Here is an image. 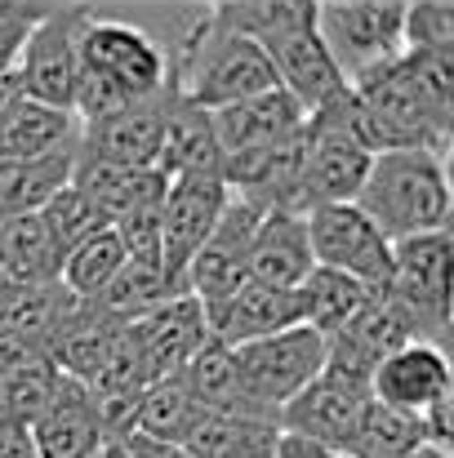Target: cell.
<instances>
[{
    "instance_id": "cell-1",
    "label": "cell",
    "mask_w": 454,
    "mask_h": 458,
    "mask_svg": "<svg viewBox=\"0 0 454 458\" xmlns=\"http://www.w3.org/2000/svg\"><path fill=\"white\" fill-rule=\"evenodd\" d=\"M76 54H81V72H76L72 112L81 121H99V116L121 112L130 103L174 94L165 45L139 22L90 13L81 27Z\"/></svg>"
},
{
    "instance_id": "cell-2",
    "label": "cell",
    "mask_w": 454,
    "mask_h": 458,
    "mask_svg": "<svg viewBox=\"0 0 454 458\" xmlns=\"http://www.w3.org/2000/svg\"><path fill=\"white\" fill-rule=\"evenodd\" d=\"M392 245L450 227V165L433 152H374L352 200Z\"/></svg>"
},
{
    "instance_id": "cell-3",
    "label": "cell",
    "mask_w": 454,
    "mask_h": 458,
    "mask_svg": "<svg viewBox=\"0 0 454 458\" xmlns=\"http://www.w3.org/2000/svg\"><path fill=\"white\" fill-rule=\"evenodd\" d=\"M352 94V121L356 134L370 152H433L450 156L454 125L437 121L433 107L424 103V94L415 89V76L406 67V58H397L392 67L347 85Z\"/></svg>"
},
{
    "instance_id": "cell-4",
    "label": "cell",
    "mask_w": 454,
    "mask_h": 458,
    "mask_svg": "<svg viewBox=\"0 0 454 458\" xmlns=\"http://www.w3.org/2000/svg\"><path fill=\"white\" fill-rule=\"evenodd\" d=\"M401 18L406 0H316V40L338 67L343 85H356L406 54Z\"/></svg>"
},
{
    "instance_id": "cell-5",
    "label": "cell",
    "mask_w": 454,
    "mask_h": 458,
    "mask_svg": "<svg viewBox=\"0 0 454 458\" xmlns=\"http://www.w3.org/2000/svg\"><path fill=\"white\" fill-rule=\"evenodd\" d=\"M303 214L316 205H352L374 152L356 134L347 89L303 121Z\"/></svg>"
},
{
    "instance_id": "cell-6",
    "label": "cell",
    "mask_w": 454,
    "mask_h": 458,
    "mask_svg": "<svg viewBox=\"0 0 454 458\" xmlns=\"http://www.w3.org/2000/svg\"><path fill=\"white\" fill-rule=\"evenodd\" d=\"M232 360L245 401L281 423V410L325 369V338L312 325H295L272 338L232 347Z\"/></svg>"
},
{
    "instance_id": "cell-7",
    "label": "cell",
    "mask_w": 454,
    "mask_h": 458,
    "mask_svg": "<svg viewBox=\"0 0 454 458\" xmlns=\"http://www.w3.org/2000/svg\"><path fill=\"white\" fill-rule=\"evenodd\" d=\"M406 311L419 343L446 347L450 334V227L392 245V281L383 285Z\"/></svg>"
},
{
    "instance_id": "cell-8",
    "label": "cell",
    "mask_w": 454,
    "mask_h": 458,
    "mask_svg": "<svg viewBox=\"0 0 454 458\" xmlns=\"http://www.w3.org/2000/svg\"><path fill=\"white\" fill-rule=\"evenodd\" d=\"M90 9L85 4H45L31 36L22 40L9 76L18 85V98L45 103V107H67L76 94V72H81V27Z\"/></svg>"
},
{
    "instance_id": "cell-9",
    "label": "cell",
    "mask_w": 454,
    "mask_h": 458,
    "mask_svg": "<svg viewBox=\"0 0 454 458\" xmlns=\"http://www.w3.org/2000/svg\"><path fill=\"white\" fill-rule=\"evenodd\" d=\"M263 214H268V205H259L254 196L227 191V205H223L214 232L201 241V250L192 254V263L183 272V294H192L205 311H214L241 285H250V241H254Z\"/></svg>"
},
{
    "instance_id": "cell-10",
    "label": "cell",
    "mask_w": 454,
    "mask_h": 458,
    "mask_svg": "<svg viewBox=\"0 0 454 458\" xmlns=\"http://www.w3.org/2000/svg\"><path fill=\"white\" fill-rule=\"evenodd\" d=\"M307 245L316 267L343 272L370 290H383L392 281V241L356 205L307 209Z\"/></svg>"
},
{
    "instance_id": "cell-11",
    "label": "cell",
    "mask_w": 454,
    "mask_h": 458,
    "mask_svg": "<svg viewBox=\"0 0 454 458\" xmlns=\"http://www.w3.org/2000/svg\"><path fill=\"white\" fill-rule=\"evenodd\" d=\"M370 405V383H356L347 374L321 369L299 396L281 410V432L299 437L325 454H347L361 428V414Z\"/></svg>"
},
{
    "instance_id": "cell-12",
    "label": "cell",
    "mask_w": 454,
    "mask_h": 458,
    "mask_svg": "<svg viewBox=\"0 0 454 458\" xmlns=\"http://www.w3.org/2000/svg\"><path fill=\"white\" fill-rule=\"evenodd\" d=\"M223 205H227V182L218 174L165 178V196H160V267L174 281V290H183V272H187L192 254L201 250V241L214 232Z\"/></svg>"
},
{
    "instance_id": "cell-13",
    "label": "cell",
    "mask_w": 454,
    "mask_h": 458,
    "mask_svg": "<svg viewBox=\"0 0 454 458\" xmlns=\"http://www.w3.org/2000/svg\"><path fill=\"white\" fill-rule=\"evenodd\" d=\"M125 334H130L148 378L160 383V378H174L210 343V320H205V307L192 294H174L160 307H151L148 316H139L134 325H125Z\"/></svg>"
},
{
    "instance_id": "cell-14",
    "label": "cell",
    "mask_w": 454,
    "mask_h": 458,
    "mask_svg": "<svg viewBox=\"0 0 454 458\" xmlns=\"http://www.w3.org/2000/svg\"><path fill=\"white\" fill-rule=\"evenodd\" d=\"M174 94H160L148 103H130L121 112H107L99 121H81V148L76 152L130 165V169H156L165 148V121H169Z\"/></svg>"
},
{
    "instance_id": "cell-15",
    "label": "cell",
    "mask_w": 454,
    "mask_h": 458,
    "mask_svg": "<svg viewBox=\"0 0 454 458\" xmlns=\"http://www.w3.org/2000/svg\"><path fill=\"white\" fill-rule=\"evenodd\" d=\"M303 107L286 94V89H268L259 98H245V103H232V107H218L210 112V130H214V143L223 165L241 160V156H259L281 148L286 139H295L303 130Z\"/></svg>"
},
{
    "instance_id": "cell-16",
    "label": "cell",
    "mask_w": 454,
    "mask_h": 458,
    "mask_svg": "<svg viewBox=\"0 0 454 458\" xmlns=\"http://www.w3.org/2000/svg\"><path fill=\"white\" fill-rule=\"evenodd\" d=\"M370 396L392 405V410H406V414L424 419L437 401L454 396L446 347H437V343H406L401 352L379 360V369L370 374Z\"/></svg>"
},
{
    "instance_id": "cell-17",
    "label": "cell",
    "mask_w": 454,
    "mask_h": 458,
    "mask_svg": "<svg viewBox=\"0 0 454 458\" xmlns=\"http://www.w3.org/2000/svg\"><path fill=\"white\" fill-rule=\"evenodd\" d=\"M27 437L36 445V458H94L107 441L90 392L72 378H58L49 405L31 419Z\"/></svg>"
},
{
    "instance_id": "cell-18",
    "label": "cell",
    "mask_w": 454,
    "mask_h": 458,
    "mask_svg": "<svg viewBox=\"0 0 454 458\" xmlns=\"http://www.w3.org/2000/svg\"><path fill=\"white\" fill-rule=\"evenodd\" d=\"M312 267L316 263H312V245H307V214L268 209L250 241V285L299 290Z\"/></svg>"
},
{
    "instance_id": "cell-19",
    "label": "cell",
    "mask_w": 454,
    "mask_h": 458,
    "mask_svg": "<svg viewBox=\"0 0 454 458\" xmlns=\"http://www.w3.org/2000/svg\"><path fill=\"white\" fill-rule=\"evenodd\" d=\"M210 320V338L223 347H241V343H259L272 338L281 329L303 325L299 290H268V285H241L227 303L205 311Z\"/></svg>"
},
{
    "instance_id": "cell-20",
    "label": "cell",
    "mask_w": 454,
    "mask_h": 458,
    "mask_svg": "<svg viewBox=\"0 0 454 458\" xmlns=\"http://www.w3.org/2000/svg\"><path fill=\"white\" fill-rule=\"evenodd\" d=\"M76 148H81V116L67 107L13 98L0 112V160H45Z\"/></svg>"
},
{
    "instance_id": "cell-21",
    "label": "cell",
    "mask_w": 454,
    "mask_h": 458,
    "mask_svg": "<svg viewBox=\"0 0 454 458\" xmlns=\"http://www.w3.org/2000/svg\"><path fill=\"white\" fill-rule=\"evenodd\" d=\"M67 182L81 187L107 214V223H116L121 214H134V209H151L165 196L160 169H130V165H112V160H99V156L85 152H76Z\"/></svg>"
},
{
    "instance_id": "cell-22",
    "label": "cell",
    "mask_w": 454,
    "mask_h": 458,
    "mask_svg": "<svg viewBox=\"0 0 454 458\" xmlns=\"http://www.w3.org/2000/svg\"><path fill=\"white\" fill-rule=\"evenodd\" d=\"M58 267H63V254L49 241L40 214L0 218V276L9 285H18V290L58 285Z\"/></svg>"
},
{
    "instance_id": "cell-23",
    "label": "cell",
    "mask_w": 454,
    "mask_h": 458,
    "mask_svg": "<svg viewBox=\"0 0 454 458\" xmlns=\"http://www.w3.org/2000/svg\"><path fill=\"white\" fill-rule=\"evenodd\" d=\"M277 441H281V423L201 410L196 428L183 441V450L192 458H272Z\"/></svg>"
},
{
    "instance_id": "cell-24",
    "label": "cell",
    "mask_w": 454,
    "mask_h": 458,
    "mask_svg": "<svg viewBox=\"0 0 454 458\" xmlns=\"http://www.w3.org/2000/svg\"><path fill=\"white\" fill-rule=\"evenodd\" d=\"M156 169L165 178H178V174H218L223 178V156H218L214 130H210V112H201V107H192L174 94L169 121H165V148H160Z\"/></svg>"
},
{
    "instance_id": "cell-25",
    "label": "cell",
    "mask_w": 454,
    "mask_h": 458,
    "mask_svg": "<svg viewBox=\"0 0 454 458\" xmlns=\"http://www.w3.org/2000/svg\"><path fill=\"white\" fill-rule=\"evenodd\" d=\"M72 160H76V152L45 156V160H0V218L40 214L45 200L58 187H67Z\"/></svg>"
},
{
    "instance_id": "cell-26",
    "label": "cell",
    "mask_w": 454,
    "mask_h": 458,
    "mask_svg": "<svg viewBox=\"0 0 454 458\" xmlns=\"http://www.w3.org/2000/svg\"><path fill=\"white\" fill-rule=\"evenodd\" d=\"M370 285L343 276V272H330V267H312L299 285V307H303V325H312L321 338L338 334L361 307L370 303Z\"/></svg>"
},
{
    "instance_id": "cell-27",
    "label": "cell",
    "mask_w": 454,
    "mask_h": 458,
    "mask_svg": "<svg viewBox=\"0 0 454 458\" xmlns=\"http://www.w3.org/2000/svg\"><path fill=\"white\" fill-rule=\"evenodd\" d=\"M174 294H183V290H174V281L160 272V267H148V263H125L112 281H107V290L99 294V299H90V311H99L103 320H112V325H134L139 316H148L151 307H160L165 299H174Z\"/></svg>"
},
{
    "instance_id": "cell-28",
    "label": "cell",
    "mask_w": 454,
    "mask_h": 458,
    "mask_svg": "<svg viewBox=\"0 0 454 458\" xmlns=\"http://www.w3.org/2000/svg\"><path fill=\"white\" fill-rule=\"evenodd\" d=\"M419 450H428L424 419L406 414V410H392V405L370 396L347 458H415Z\"/></svg>"
},
{
    "instance_id": "cell-29",
    "label": "cell",
    "mask_w": 454,
    "mask_h": 458,
    "mask_svg": "<svg viewBox=\"0 0 454 458\" xmlns=\"http://www.w3.org/2000/svg\"><path fill=\"white\" fill-rule=\"evenodd\" d=\"M125 263H130V259H125V250H121L116 232H112V227H103V232H94L90 241H81L76 250H67V254H63L58 285H63L76 303H90V299H99V294L107 290V281H112Z\"/></svg>"
},
{
    "instance_id": "cell-30",
    "label": "cell",
    "mask_w": 454,
    "mask_h": 458,
    "mask_svg": "<svg viewBox=\"0 0 454 458\" xmlns=\"http://www.w3.org/2000/svg\"><path fill=\"white\" fill-rule=\"evenodd\" d=\"M201 419V405L183 392L178 378H160L151 383L148 392L139 396V410H134V428L139 437H151V441H165V445H183L187 432L196 428Z\"/></svg>"
},
{
    "instance_id": "cell-31",
    "label": "cell",
    "mask_w": 454,
    "mask_h": 458,
    "mask_svg": "<svg viewBox=\"0 0 454 458\" xmlns=\"http://www.w3.org/2000/svg\"><path fill=\"white\" fill-rule=\"evenodd\" d=\"M40 223H45V232H49V241L58 245V254H67V250H76L81 241H90L94 232H103V227H112L107 223V214L81 191V187H58L49 200H45V209H40Z\"/></svg>"
},
{
    "instance_id": "cell-32",
    "label": "cell",
    "mask_w": 454,
    "mask_h": 458,
    "mask_svg": "<svg viewBox=\"0 0 454 458\" xmlns=\"http://www.w3.org/2000/svg\"><path fill=\"white\" fill-rule=\"evenodd\" d=\"M401 45H406V54H454L450 0H406Z\"/></svg>"
},
{
    "instance_id": "cell-33",
    "label": "cell",
    "mask_w": 454,
    "mask_h": 458,
    "mask_svg": "<svg viewBox=\"0 0 454 458\" xmlns=\"http://www.w3.org/2000/svg\"><path fill=\"white\" fill-rule=\"evenodd\" d=\"M437 121L454 125V54H401Z\"/></svg>"
},
{
    "instance_id": "cell-34",
    "label": "cell",
    "mask_w": 454,
    "mask_h": 458,
    "mask_svg": "<svg viewBox=\"0 0 454 458\" xmlns=\"http://www.w3.org/2000/svg\"><path fill=\"white\" fill-rule=\"evenodd\" d=\"M121 250L130 263H148V267H160V205L151 209H134V214H121L112 223ZM165 272V267H160Z\"/></svg>"
},
{
    "instance_id": "cell-35",
    "label": "cell",
    "mask_w": 454,
    "mask_h": 458,
    "mask_svg": "<svg viewBox=\"0 0 454 458\" xmlns=\"http://www.w3.org/2000/svg\"><path fill=\"white\" fill-rule=\"evenodd\" d=\"M125 458H192L183 445H165V441H151V437H139V432H125L116 437Z\"/></svg>"
},
{
    "instance_id": "cell-36",
    "label": "cell",
    "mask_w": 454,
    "mask_h": 458,
    "mask_svg": "<svg viewBox=\"0 0 454 458\" xmlns=\"http://www.w3.org/2000/svg\"><path fill=\"white\" fill-rule=\"evenodd\" d=\"M0 458H36V445H31L27 428L0 423Z\"/></svg>"
},
{
    "instance_id": "cell-37",
    "label": "cell",
    "mask_w": 454,
    "mask_h": 458,
    "mask_svg": "<svg viewBox=\"0 0 454 458\" xmlns=\"http://www.w3.org/2000/svg\"><path fill=\"white\" fill-rule=\"evenodd\" d=\"M272 458H325V450H316V445H307V441H299V437H286V432H281V441H277Z\"/></svg>"
},
{
    "instance_id": "cell-38",
    "label": "cell",
    "mask_w": 454,
    "mask_h": 458,
    "mask_svg": "<svg viewBox=\"0 0 454 458\" xmlns=\"http://www.w3.org/2000/svg\"><path fill=\"white\" fill-rule=\"evenodd\" d=\"M13 98H18V85H13V76L4 72V76H0V112H4Z\"/></svg>"
},
{
    "instance_id": "cell-39",
    "label": "cell",
    "mask_w": 454,
    "mask_h": 458,
    "mask_svg": "<svg viewBox=\"0 0 454 458\" xmlns=\"http://www.w3.org/2000/svg\"><path fill=\"white\" fill-rule=\"evenodd\" d=\"M13 290H18V285H9V281L0 276V316H4V307H9V299H13Z\"/></svg>"
},
{
    "instance_id": "cell-40",
    "label": "cell",
    "mask_w": 454,
    "mask_h": 458,
    "mask_svg": "<svg viewBox=\"0 0 454 458\" xmlns=\"http://www.w3.org/2000/svg\"><path fill=\"white\" fill-rule=\"evenodd\" d=\"M415 458H450V454H441V450H419Z\"/></svg>"
}]
</instances>
